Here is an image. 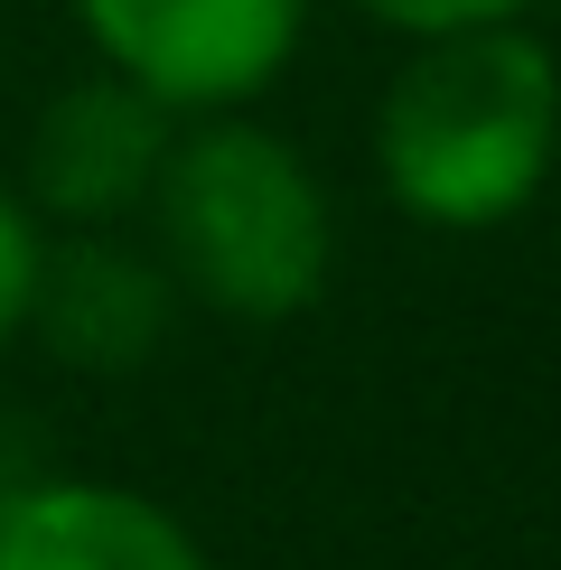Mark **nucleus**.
Here are the masks:
<instances>
[{"label":"nucleus","instance_id":"4","mask_svg":"<svg viewBox=\"0 0 561 570\" xmlns=\"http://www.w3.org/2000/svg\"><path fill=\"white\" fill-rule=\"evenodd\" d=\"M178 140V112H159L122 76H76L66 94H47L38 131H29V216H57L66 234L94 225H131L159 187V159Z\"/></svg>","mask_w":561,"mask_h":570},{"label":"nucleus","instance_id":"1","mask_svg":"<svg viewBox=\"0 0 561 570\" xmlns=\"http://www.w3.org/2000/svg\"><path fill=\"white\" fill-rule=\"evenodd\" d=\"M561 66L524 19L412 38L374 104V178L431 234H496L552 187Z\"/></svg>","mask_w":561,"mask_h":570},{"label":"nucleus","instance_id":"7","mask_svg":"<svg viewBox=\"0 0 561 570\" xmlns=\"http://www.w3.org/2000/svg\"><path fill=\"white\" fill-rule=\"evenodd\" d=\"M38 253H47V225L29 216L19 187H0V355L29 337V291H38Z\"/></svg>","mask_w":561,"mask_h":570},{"label":"nucleus","instance_id":"6","mask_svg":"<svg viewBox=\"0 0 561 570\" xmlns=\"http://www.w3.org/2000/svg\"><path fill=\"white\" fill-rule=\"evenodd\" d=\"M0 570H216L159 495L112 478L0 487Z\"/></svg>","mask_w":561,"mask_h":570},{"label":"nucleus","instance_id":"2","mask_svg":"<svg viewBox=\"0 0 561 570\" xmlns=\"http://www.w3.org/2000/svg\"><path fill=\"white\" fill-rule=\"evenodd\" d=\"M150 253L187 308L234 327H291L337 281V206L318 169L253 112L178 122L150 187Z\"/></svg>","mask_w":561,"mask_h":570},{"label":"nucleus","instance_id":"3","mask_svg":"<svg viewBox=\"0 0 561 570\" xmlns=\"http://www.w3.org/2000/svg\"><path fill=\"white\" fill-rule=\"evenodd\" d=\"M104 76L140 85L159 112H244L299 57L309 0H66Z\"/></svg>","mask_w":561,"mask_h":570},{"label":"nucleus","instance_id":"5","mask_svg":"<svg viewBox=\"0 0 561 570\" xmlns=\"http://www.w3.org/2000/svg\"><path fill=\"white\" fill-rule=\"evenodd\" d=\"M178 281L159 272L150 244H131L122 225L66 234L38 253V291H29V337L76 374H140L178 327Z\"/></svg>","mask_w":561,"mask_h":570},{"label":"nucleus","instance_id":"8","mask_svg":"<svg viewBox=\"0 0 561 570\" xmlns=\"http://www.w3.org/2000/svg\"><path fill=\"white\" fill-rule=\"evenodd\" d=\"M393 38H450V29H486V19H524V0H346Z\"/></svg>","mask_w":561,"mask_h":570}]
</instances>
